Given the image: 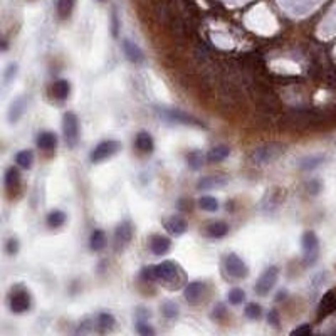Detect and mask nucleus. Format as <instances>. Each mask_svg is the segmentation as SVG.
Wrapping results in <instances>:
<instances>
[{
	"label": "nucleus",
	"mask_w": 336,
	"mask_h": 336,
	"mask_svg": "<svg viewBox=\"0 0 336 336\" xmlns=\"http://www.w3.org/2000/svg\"><path fill=\"white\" fill-rule=\"evenodd\" d=\"M245 299V293L242 289H239V288H234L229 291V302L234 306H237V304H240Z\"/></svg>",
	"instance_id": "nucleus-33"
},
{
	"label": "nucleus",
	"mask_w": 336,
	"mask_h": 336,
	"mask_svg": "<svg viewBox=\"0 0 336 336\" xmlns=\"http://www.w3.org/2000/svg\"><path fill=\"white\" fill-rule=\"evenodd\" d=\"M227 232H229V225L222 222V220L210 222L205 227V231H203V234H205L208 239H220V237H224Z\"/></svg>",
	"instance_id": "nucleus-19"
},
{
	"label": "nucleus",
	"mask_w": 336,
	"mask_h": 336,
	"mask_svg": "<svg viewBox=\"0 0 336 336\" xmlns=\"http://www.w3.org/2000/svg\"><path fill=\"white\" fill-rule=\"evenodd\" d=\"M141 279L153 282L157 281V272H155V266H146V268L141 269Z\"/></svg>",
	"instance_id": "nucleus-36"
},
{
	"label": "nucleus",
	"mask_w": 336,
	"mask_h": 336,
	"mask_svg": "<svg viewBox=\"0 0 336 336\" xmlns=\"http://www.w3.org/2000/svg\"><path fill=\"white\" fill-rule=\"evenodd\" d=\"M35 143H37V148L42 151H52L57 146V136L52 131H40L35 138Z\"/></svg>",
	"instance_id": "nucleus-15"
},
{
	"label": "nucleus",
	"mask_w": 336,
	"mask_h": 336,
	"mask_svg": "<svg viewBox=\"0 0 336 336\" xmlns=\"http://www.w3.org/2000/svg\"><path fill=\"white\" fill-rule=\"evenodd\" d=\"M231 155V148L225 145H219V146H214L210 151L207 153V160L212 163H217V162H222Z\"/></svg>",
	"instance_id": "nucleus-22"
},
{
	"label": "nucleus",
	"mask_w": 336,
	"mask_h": 336,
	"mask_svg": "<svg viewBox=\"0 0 336 336\" xmlns=\"http://www.w3.org/2000/svg\"><path fill=\"white\" fill-rule=\"evenodd\" d=\"M227 177L225 175H207L202 177L197 182V188L199 190H214V188H222L227 185Z\"/></svg>",
	"instance_id": "nucleus-11"
},
{
	"label": "nucleus",
	"mask_w": 336,
	"mask_h": 336,
	"mask_svg": "<svg viewBox=\"0 0 336 336\" xmlns=\"http://www.w3.org/2000/svg\"><path fill=\"white\" fill-rule=\"evenodd\" d=\"M9 308L14 314H22L31 309V296H29L27 291L17 289L15 293H12L9 299Z\"/></svg>",
	"instance_id": "nucleus-7"
},
{
	"label": "nucleus",
	"mask_w": 336,
	"mask_h": 336,
	"mask_svg": "<svg viewBox=\"0 0 336 336\" xmlns=\"http://www.w3.org/2000/svg\"><path fill=\"white\" fill-rule=\"evenodd\" d=\"M111 34H113V37H118V35H120V20H118V14L114 10L111 14Z\"/></svg>",
	"instance_id": "nucleus-39"
},
{
	"label": "nucleus",
	"mask_w": 336,
	"mask_h": 336,
	"mask_svg": "<svg viewBox=\"0 0 336 336\" xmlns=\"http://www.w3.org/2000/svg\"><path fill=\"white\" fill-rule=\"evenodd\" d=\"M321 162H323V157L306 158L304 162L301 163V168H302V170H313V168H316L318 165H321Z\"/></svg>",
	"instance_id": "nucleus-35"
},
{
	"label": "nucleus",
	"mask_w": 336,
	"mask_h": 336,
	"mask_svg": "<svg viewBox=\"0 0 336 336\" xmlns=\"http://www.w3.org/2000/svg\"><path fill=\"white\" fill-rule=\"evenodd\" d=\"M96 325L100 328L101 333H108V331H111L114 325H116V319H114L111 313H101L96 319Z\"/></svg>",
	"instance_id": "nucleus-23"
},
{
	"label": "nucleus",
	"mask_w": 336,
	"mask_h": 336,
	"mask_svg": "<svg viewBox=\"0 0 336 336\" xmlns=\"http://www.w3.org/2000/svg\"><path fill=\"white\" fill-rule=\"evenodd\" d=\"M311 331H313V328L309 325H302V326H298L293 330V335H309Z\"/></svg>",
	"instance_id": "nucleus-40"
},
{
	"label": "nucleus",
	"mask_w": 336,
	"mask_h": 336,
	"mask_svg": "<svg viewBox=\"0 0 336 336\" xmlns=\"http://www.w3.org/2000/svg\"><path fill=\"white\" fill-rule=\"evenodd\" d=\"M187 165L192 168V170H199L203 165V155L200 151H190L187 155Z\"/></svg>",
	"instance_id": "nucleus-30"
},
{
	"label": "nucleus",
	"mask_w": 336,
	"mask_h": 336,
	"mask_svg": "<svg viewBox=\"0 0 336 336\" xmlns=\"http://www.w3.org/2000/svg\"><path fill=\"white\" fill-rule=\"evenodd\" d=\"M15 163H17L20 168H24V170L32 168V165H34V151L32 150L19 151V153L15 155Z\"/></svg>",
	"instance_id": "nucleus-24"
},
{
	"label": "nucleus",
	"mask_w": 336,
	"mask_h": 336,
	"mask_svg": "<svg viewBox=\"0 0 336 336\" xmlns=\"http://www.w3.org/2000/svg\"><path fill=\"white\" fill-rule=\"evenodd\" d=\"M244 313H245V316H247L249 319H259L261 314H262V308H261V304H256V302H249V304L245 306Z\"/></svg>",
	"instance_id": "nucleus-32"
},
{
	"label": "nucleus",
	"mask_w": 336,
	"mask_h": 336,
	"mask_svg": "<svg viewBox=\"0 0 336 336\" xmlns=\"http://www.w3.org/2000/svg\"><path fill=\"white\" fill-rule=\"evenodd\" d=\"M155 272H157V281L171 282L177 279L178 266L173 261H163L155 266Z\"/></svg>",
	"instance_id": "nucleus-9"
},
{
	"label": "nucleus",
	"mask_w": 336,
	"mask_h": 336,
	"mask_svg": "<svg viewBox=\"0 0 336 336\" xmlns=\"http://www.w3.org/2000/svg\"><path fill=\"white\" fill-rule=\"evenodd\" d=\"M20 185V173L15 167L7 168L5 171V187L7 190H14V188H19Z\"/></svg>",
	"instance_id": "nucleus-25"
},
{
	"label": "nucleus",
	"mask_w": 336,
	"mask_h": 336,
	"mask_svg": "<svg viewBox=\"0 0 336 336\" xmlns=\"http://www.w3.org/2000/svg\"><path fill=\"white\" fill-rule=\"evenodd\" d=\"M46 222L51 229H59V227H63L66 222V214L63 210H52L51 214L47 215Z\"/></svg>",
	"instance_id": "nucleus-28"
},
{
	"label": "nucleus",
	"mask_w": 336,
	"mask_h": 336,
	"mask_svg": "<svg viewBox=\"0 0 336 336\" xmlns=\"http://www.w3.org/2000/svg\"><path fill=\"white\" fill-rule=\"evenodd\" d=\"M199 207L205 212H217L219 210V202H217V199H214V197L205 195L199 200Z\"/></svg>",
	"instance_id": "nucleus-29"
},
{
	"label": "nucleus",
	"mask_w": 336,
	"mask_h": 336,
	"mask_svg": "<svg viewBox=\"0 0 336 336\" xmlns=\"http://www.w3.org/2000/svg\"><path fill=\"white\" fill-rule=\"evenodd\" d=\"M277 277H279V269H277L276 266H271V268L266 269L256 282V288H254L256 289V294H259V296H268V294L274 289V286H276Z\"/></svg>",
	"instance_id": "nucleus-3"
},
{
	"label": "nucleus",
	"mask_w": 336,
	"mask_h": 336,
	"mask_svg": "<svg viewBox=\"0 0 336 336\" xmlns=\"http://www.w3.org/2000/svg\"><path fill=\"white\" fill-rule=\"evenodd\" d=\"M121 46H123V52H125L126 59H128L130 63H133V64L143 63V59H145V56H143V51L136 46V44L133 42V40L123 39Z\"/></svg>",
	"instance_id": "nucleus-12"
},
{
	"label": "nucleus",
	"mask_w": 336,
	"mask_h": 336,
	"mask_svg": "<svg viewBox=\"0 0 336 336\" xmlns=\"http://www.w3.org/2000/svg\"><path fill=\"white\" fill-rule=\"evenodd\" d=\"M63 134L66 145L69 148H74L79 140V120H77L76 113L67 111L63 118Z\"/></svg>",
	"instance_id": "nucleus-1"
},
{
	"label": "nucleus",
	"mask_w": 336,
	"mask_h": 336,
	"mask_svg": "<svg viewBox=\"0 0 336 336\" xmlns=\"http://www.w3.org/2000/svg\"><path fill=\"white\" fill-rule=\"evenodd\" d=\"M160 116L165 118L167 121H171V123H180V125H190V126H202V123L199 120H195L194 116H190V114L180 111V109H160Z\"/></svg>",
	"instance_id": "nucleus-6"
},
{
	"label": "nucleus",
	"mask_w": 336,
	"mask_h": 336,
	"mask_svg": "<svg viewBox=\"0 0 336 336\" xmlns=\"http://www.w3.org/2000/svg\"><path fill=\"white\" fill-rule=\"evenodd\" d=\"M165 229L168 234H171V235H182V234L187 231V222H185V219H182V217L173 215L165 222Z\"/></svg>",
	"instance_id": "nucleus-18"
},
{
	"label": "nucleus",
	"mask_w": 336,
	"mask_h": 336,
	"mask_svg": "<svg viewBox=\"0 0 336 336\" xmlns=\"http://www.w3.org/2000/svg\"><path fill=\"white\" fill-rule=\"evenodd\" d=\"M136 331H138L140 335H143V336H151V335H155V330H153V328H151L146 321H143V319H138V323H136Z\"/></svg>",
	"instance_id": "nucleus-34"
},
{
	"label": "nucleus",
	"mask_w": 336,
	"mask_h": 336,
	"mask_svg": "<svg viewBox=\"0 0 336 336\" xmlns=\"http://www.w3.org/2000/svg\"><path fill=\"white\" fill-rule=\"evenodd\" d=\"M336 308V296L335 291H328V293L323 296L321 304H319V309H321V314H328L331 313Z\"/></svg>",
	"instance_id": "nucleus-26"
},
{
	"label": "nucleus",
	"mask_w": 336,
	"mask_h": 336,
	"mask_svg": "<svg viewBox=\"0 0 336 336\" xmlns=\"http://www.w3.org/2000/svg\"><path fill=\"white\" fill-rule=\"evenodd\" d=\"M224 269L229 276L234 277V279H244V277H247V274H249L247 264H245L237 254H227V256L224 257Z\"/></svg>",
	"instance_id": "nucleus-4"
},
{
	"label": "nucleus",
	"mask_w": 336,
	"mask_h": 336,
	"mask_svg": "<svg viewBox=\"0 0 336 336\" xmlns=\"http://www.w3.org/2000/svg\"><path fill=\"white\" fill-rule=\"evenodd\" d=\"M15 74H17V64H10L9 67H7L5 74H3V84H9L12 79L15 77Z\"/></svg>",
	"instance_id": "nucleus-37"
},
{
	"label": "nucleus",
	"mask_w": 336,
	"mask_h": 336,
	"mask_svg": "<svg viewBox=\"0 0 336 336\" xmlns=\"http://www.w3.org/2000/svg\"><path fill=\"white\" fill-rule=\"evenodd\" d=\"M69 93H71V84H69L67 79H57L51 86V94H52V98L57 101L67 100Z\"/></svg>",
	"instance_id": "nucleus-17"
},
{
	"label": "nucleus",
	"mask_w": 336,
	"mask_h": 336,
	"mask_svg": "<svg viewBox=\"0 0 336 336\" xmlns=\"http://www.w3.org/2000/svg\"><path fill=\"white\" fill-rule=\"evenodd\" d=\"M281 153H284V146L279 143H271V145H264L254 151V160L259 163H268L276 160Z\"/></svg>",
	"instance_id": "nucleus-8"
},
{
	"label": "nucleus",
	"mask_w": 336,
	"mask_h": 336,
	"mask_svg": "<svg viewBox=\"0 0 336 336\" xmlns=\"http://www.w3.org/2000/svg\"><path fill=\"white\" fill-rule=\"evenodd\" d=\"M100 2H104V0H100Z\"/></svg>",
	"instance_id": "nucleus-43"
},
{
	"label": "nucleus",
	"mask_w": 336,
	"mask_h": 336,
	"mask_svg": "<svg viewBox=\"0 0 336 336\" xmlns=\"http://www.w3.org/2000/svg\"><path fill=\"white\" fill-rule=\"evenodd\" d=\"M26 111V100L24 98H17L14 103L10 104L9 109V121L10 123H17L20 120V116Z\"/></svg>",
	"instance_id": "nucleus-21"
},
{
	"label": "nucleus",
	"mask_w": 336,
	"mask_h": 336,
	"mask_svg": "<svg viewBox=\"0 0 336 336\" xmlns=\"http://www.w3.org/2000/svg\"><path fill=\"white\" fill-rule=\"evenodd\" d=\"M162 313L167 319H173L178 316V306L173 301H165L162 306Z\"/></svg>",
	"instance_id": "nucleus-31"
},
{
	"label": "nucleus",
	"mask_w": 336,
	"mask_h": 336,
	"mask_svg": "<svg viewBox=\"0 0 336 336\" xmlns=\"http://www.w3.org/2000/svg\"><path fill=\"white\" fill-rule=\"evenodd\" d=\"M311 187H313V188H311V192H313V194H318V187H319V183H318V182H313V183H311Z\"/></svg>",
	"instance_id": "nucleus-42"
},
{
	"label": "nucleus",
	"mask_w": 336,
	"mask_h": 336,
	"mask_svg": "<svg viewBox=\"0 0 336 336\" xmlns=\"http://www.w3.org/2000/svg\"><path fill=\"white\" fill-rule=\"evenodd\" d=\"M121 148V143L116 140H104L101 143H98L96 146L93 148L91 155H89V160L93 163H101L103 160L111 158L113 155H116Z\"/></svg>",
	"instance_id": "nucleus-2"
},
{
	"label": "nucleus",
	"mask_w": 336,
	"mask_h": 336,
	"mask_svg": "<svg viewBox=\"0 0 336 336\" xmlns=\"http://www.w3.org/2000/svg\"><path fill=\"white\" fill-rule=\"evenodd\" d=\"M268 321L271 323L272 326H277V325H279V316H277V313H276V311H269V314H268Z\"/></svg>",
	"instance_id": "nucleus-41"
},
{
	"label": "nucleus",
	"mask_w": 336,
	"mask_h": 336,
	"mask_svg": "<svg viewBox=\"0 0 336 336\" xmlns=\"http://www.w3.org/2000/svg\"><path fill=\"white\" fill-rule=\"evenodd\" d=\"M106 245V234L104 231H101V229H94L91 232V237H89V247H91V251L98 252L101 251Z\"/></svg>",
	"instance_id": "nucleus-20"
},
{
	"label": "nucleus",
	"mask_w": 336,
	"mask_h": 336,
	"mask_svg": "<svg viewBox=\"0 0 336 336\" xmlns=\"http://www.w3.org/2000/svg\"><path fill=\"white\" fill-rule=\"evenodd\" d=\"M171 247V240L165 235H153L150 240V249L155 256H165Z\"/></svg>",
	"instance_id": "nucleus-16"
},
{
	"label": "nucleus",
	"mask_w": 336,
	"mask_h": 336,
	"mask_svg": "<svg viewBox=\"0 0 336 336\" xmlns=\"http://www.w3.org/2000/svg\"><path fill=\"white\" fill-rule=\"evenodd\" d=\"M76 0H57V15L61 19H67L72 14Z\"/></svg>",
	"instance_id": "nucleus-27"
},
{
	"label": "nucleus",
	"mask_w": 336,
	"mask_h": 336,
	"mask_svg": "<svg viewBox=\"0 0 336 336\" xmlns=\"http://www.w3.org/2000/svg\"><path fill=\"white\" fill-rule=\"evenodd\" d=\"M5 251H7V254H9V256H15V254L19 252V240L15 239V237H12V239L7 240Z\"/></svg>",
	"instance_id": "nucleus-38"
},
{
	"label": "nucleus",
	"mask_w": 336,
	"mask_h": 336,
	"mask_svg": "<svg viewBox=\"0 0 336 336\" xmlns=\"http://www.w3.org/2000/svg\"><path fill=\"white\" fill-rule=\"evenodd\" d=\"M134 145H136V150L140 151V153H145V155L153 153V150H155V141L148 131H140V133L136 134Z\"/></svg>",
	"instance_id": "nucleus-14"
},
{
	"label": "nucleus",
	"mask_w": 336,
	"mask_h": 336,
	"mask_svg": "<svg viewBox=\"0 0 336 336\" xmlns=\"http://www.w3.org/2000/svg\"><path fill=\"white\" fill-rule=\"evenodd\" d=\"M301 242H302V252H304L306 264H313L318 259V254H319V240L316 234L313 231H306L302 234Z\"/></svg>",
	"instance_id": "nucleus-5"
},
{
	"label": "nucleus",
	"mask_w": 336,
	"mask_h": 336,
	"mask_svg": "<svg viewBox=\"0 0 336 336\" xmlns=\"http://www.w3.org/2000/svg\"><path fill=\"white\" fill-rule=\"evenodd\" d=\"M203 291H205V284L202 281H194L188 282L187 288L183 289V296H185L188 302H197L203 296Z\"/></svg>",
	"instance_id": "nucleus-13"
},
{
	"label": "nucleus",
	"mask_w": 336,
	"mask_h": 336,
	"mask_svg": "<svg viewBox=\"0 0 336 336\" xmlns=\"http://www.w3.org/2000/svg\"><path fill=\"white\" fill-rule=\"evenodd\" d=\"M131 237H133V225H131L130 220H125V222L118 224L116 231H114V242H116L118 247L128 245Z\"/></svg>",
	"instance_id": "nucleus-10"
}]
</instances>
